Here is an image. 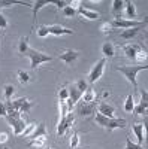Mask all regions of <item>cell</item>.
Here are the masks:
<instances>
[{
	"instance_id": "cell-10",
	"label": "cell",
	"mask_w": 148,
	"mask_h": 149,
	"mask_svg": "<svg viewBox=\"0 0 148 149\" xmlns=\"http://www.w3.org/2000/svg\"><path fill=\"white\" fill-rule=\"evenodd\" d=\"M49 34H54V36H63V34H73V30L66 29L63 26H58V24H54V26H46Z\"/></svg>"
},
{
	"instance_id": "cell-40",
	"label": "cell",
	"mask_w": 148,
	"mask_h": 149,
	"mask_svg": "<svg viewBox=\"0 0 148 149\" xmlns=\"http://www.w3.org/2000/svg\"><path fill=\"white\" fill-rule=\"evenodd\" d=\"M102 97H103V98H106V97H109V93H108V91H103V94H102Z\"/></svg>"
},
{
	"instance_id": "cell-3",
	"label": "cell",
	"mask_w": 148,
	"mask_h": 149,
	"mask_svg": "<svg viewBox=\"0 0 148 149\" xmlns=\"http://www.w3.org/2000/svg\"><path fill=\"white\" fill-rule=\"evenodd\" d=\"M148 66H120L117 70L120 73H123L124 76L127 78V81L133 85V88L136 90L138 88V82H136V74L141 72V70H147Z\"/></svg>"
},
{
	"instance_id": "cell-9",
	"label": "cell",
	"mask_w": 148,
	"mask_h": 149,
	"mask_svg": "<svg viewBox=\"0 0 148 149\" xmlns=\"http://www.w3.org/2000/svg\"><path fill=\"white\" fill-rule=\"evenodd\" d=\"M141 49H144L141 45H135V43H130V45H124L123 46V51H124L126 57L133 60L135 61V57H136V54L141 51Z\"/></svg>"
},
{
	"instance_id": "cell-42",
	"label": "cell",
	"mask_w": 148,
	"mask_h": 149,
	"mask_svg": "<svg viewBox=\"0 0 148 149\" xmlns=\"http://www.w3.org/2000/svg\"><path fill=\"white\" fill-rule=\"evenodd\" d=\"M3 149H9V148H3Z\"/></svg>"
},
{
	"instance_id": "cell-20",
	"label": "cell",
	"mask_w": 148,
	"mask_h": 149,
	"mask_svg": "<svg viewBox=\"0 0 148 149\" xmlns=\"http://www.w3.org/2000/svg\"><path fill=\"white\" fill-rule=\"evenodd\" d=\"M123 9H124V2H123V0H114L112 2V12L117 18H120V14H121Z\"/></svg>"
},
{
	"instance_id": "cell-22",
	"label": "cell",
	"mask_w": 148,
	"mask_h": 149,
	"mask_svg": "<svg viewBox=\"0 0 148 149\" xmlns=\"http://www.w3.org/2000/svg\"><path fill=\"white\" fill-rule=\"evenodd\" d=\"M27 49H29V37L26 36V37H22V39L20 40V45H18V51H20L21 54H24V55H26Z\"/></svg>"
},
{
	"instance_id": "cell-27",
	"label": "cell",
	"mask_w": 148,
	"mask_h": 149,
	"mask_svg": "<svg viewBox=\"0 0 148 149\" xmlns=\"http://www.w3.org/2000/svg\"><path fill=\"white\" fill-rule=\"evenodd\" d=\"M34 130H36V124H33V122H32V124H27L21 136H24V137H29V136H30V134H32Z\"/></svg>"
},
{
	"instance_id": "cell-13",
	"label": "cell",
	"mask_w": 148,
	"mask_h": 149,
	"mask_svg": "<svg viewBox=\"0 0 148 149\" xmlns=\"http://www.w3.org/2000/svg\"><path fill=\"white\" fill-rule=\"evenodd\" d=\"M132 130L135 131V134H136V137H138V145H142L144 140H145V125L138 122V124H135V125H132Z\"/></svg>"
},
{
	"instance_id": "cell-26",
	"label": "cell",
	"mask_w": 148,
	"mask_h": 149,
	"mask_svg": "<svg viewBox=\"0 0 148 149\" xmlns=\"http://www.w3.org/2000/svg\"><path fill=\"white\" fill-rule=\"evenodd\" d=\"M15 93V88H14V85H5V97H6V102H9L11 98H12V94Z\"/></svg>"
},
{
	"instance_id": "cell-6",
	"label": "cell",
	"mask_w": 148,
	"mask_h": 149,
	"mask_svg": "<svg viewBox=\"0 0 148 149\" xmlns=\"http://www.w3.org/2000/svg\"><path fill=\"white\" fill-rule=\"evenodd\" d=\"M105 64H106V58H100L96 63V66L91 69V72L88 73V82L90 84H94L96 81H99L103 74V69H105Z\"/></svg>"
},
{
	"instance_id": "cell-24",
	"label": "cell",
	"mask_w": 148,
	"mask_h": 149,
	"mask_svg": "<svg viewBox=\"0 0 148 149\" xmlns=\"http://www.w3.org/2000/svg\"><path fill=\"white\" fill-rule=\"evenodd\" d=\"M18 81L22 84V85H26L30 82V74L27 72H24V70H20L18 72Z\"/></svg>"
},
{
	"instance_id": "cell-41",
	"label": "cell",
	"mask_w": 148,
	"mask_h": 149,
	"mask_svg": "<svg viewBox=\"0 0 148 149\" xmlns=\"http://www.w3.org/2000/svg\"><path fill=\"white\" fill-rule=\"evenodd\" d=\"M43 149H49V148H43Z\"/></svg>"
},
{
	"instance_id": "cell-4",
	"label": "cell",
	"mask_w": 148,
	"mask_h": 149,
	"mask_svg": "<svg viewBox=\"0 0 148 149\" xmlns=\"http://www.w3.org/2000/svg\"><path fill=\"white\" fill-rule=\"evenodd\" d=\"M6 107H11V109H15L18 110L20 113H29L30 109L33 107V103L29 102V98H17V100H9L5 103Z\"/></svg>"
},
{
	"instance_id": "cell-11",
	"label": "cell",
	"mask_w": 148,
	"mask_h": 149,
	"mask_svg": "<svg viewBox=\"0 0 148 149\" xmlns=\"http://www.w3.org/2000/svg\"><path fill=\"white\" fill-rule=\"evenodd\" d=\"M78 57H79V54L76 51H72V49H67V51H65L63 54H60V60L65 61L67 66H70Z\"/></svg>"
},
{
	"instance_id": "cell-18",
	"label": "cell",
	"mask_w": 148,
	"mask_h": 149,
	"mask_svg": "<svg viewBox=\"0 0 148 149\" xmlns=\"http://www.w3.org/2000/svg\"><path fill=\"white\" fill-rule=\"evenodd\" d=\"M49 3H54V2H49V0H38V2L33 3L32 9H33V18H34V21H36V15H38V12H39L43 6H46V5H49Z\"/></svg>"
},
{
	"instance_id": "cell-28",
	"label": "cell",
	"mask_w": 148,
	"mask_h": 149,
	"mask_svg": "<svg viewBox=\"0 0 148 149\" xmlns=\"http://www.w3.org/2000/svg\"><path fill=\"white\" fill-rule=\"evenodd\" d=\"M145 60H147V51H145V49H141V51L136 54V57H135V61H138V63H144Z\"/></svg>"
},
{
	"instance_id": "cell-2",
	"label": "cell",
	"mask_w": 148,
	"mask_h": 149,
	"mask_svg": "<svg viewBox=\"0 0 148 149\" xmlns=\"http://www.w3.org/2000/svg\"><path fill=\"white\" fill-rule=\"evenodd\" d=\"M26 55L30 58V67H32V69H38L42 63H48V61L53 60L51 55L43 54V52L38 51V49H34V48H29L27 52H26Z\"/></svg>"
},
{
	"instance_id": "cell-36",
	"label": "cell",
	"mask_w": 148,
	"mask_h": 149,
	"mask_svg": "<svg viewBox=\"0 0 148 149\" xmlns=\"http://www.w3.org/2000/svg\"><path fill=\"white\" fill-rule=\"evenodd\" d=\"M0 27H2V29H6L8 27V21H6V18L2 14H0Z\"/></svg>"
},
{
	"instance_id": "cell-19",
	"label": "cell",
	"mask_w": 148,
	"mask_h": 149,
	"mask_svg": "<svg viewBox=\"0 0 148 149\" xmlns=\"http://www.w3.org/2000/svg\"><path fill=\"white\" fill-rule=\"evenodd\" d=\"M102 54H103L105 57H112V55L115 54L114 45L111 43V42H105V43L102 45Z\"/></svg>"
},
{
	"instance_id": "cell-30",
	"label": "cell",
	"mask_w": 148,
	"mask_h": 149,
	"mask_svg": "<svg viewBox=\"0 0 148 149\" xmlns=\"http://www.w3.org/2000/svg\"><path fill=\"white\" fill-rule=\"evenodd\" d=\"M78 145H79V136H78V133H73L72 139H70V148L75 149V148H78Z\"/></svg>"
},
{
	"instance_id": "cell-35",
	"label": "cell",
	"mask_w": 148,
	"mask_h": 149,
	"mask_svg": "<svg viewBox=\"0 0 148 149\" xmlns=\"http://www.w3.org/2000/svg\"><path fill=\"white\" fill-rule=\"evenodd\" d=\"M6 113H8V110H6V104L0 102V118L6 116Z\"/></svg>"
},
{
	"instance_id": "cell-25",
	"label": "cell",
	"mask_w": 148,
	"mask_h": 149,
	"mask_svg": "<svg viewBox=\"0 0 148 149\" xmlns=\"http://www.w3.org/2000/svg\"><path fill=\"white\" fill-rule=\"evenodd\" d=\"M29 146H32V148H43L45 146V137H38V139H33L32 142H30V145Z\"/></svg>"
},
{
	"instance_id": "cell-1",
	"label": "cell",
	"mask_w": 148,
	"mask_h": 149,
	"mask_svg": "<svg viewBox=\"0 0 148 149\" xmlns=\"http://www.w3.org/2000/svg\"><path fill=\"white\" fill-rule=\"evenodd\" d=\"M96 122L100 127L106 128L108 131H112L115 128H124L126 124H127V121L123 119V118H106V116L100 115L99 112L96 113Z\"/></svg>"
},
{
	"instance_id": "cell-7",
	"label": "cell",
	"mask_w": 148,
	"mask_h": 149,
	"mask_svg": "<svg viewBox=\"0 0 148 149\" xmlns=\"http://www.w3.org/2000/svg\"><path fill=\"white\" fill-rule=\"evenodd\" d=\"M96 109H97V106H96L94 102H91V103H85V102L76 103V113L79 116H88V115L94 113Z\"/></svg>"
},
{
	"instance_id": "cell-38",
	"label": "cell",
	"mask_w": 148,
	"mask_h": 149,
	"mask_svg": "<svg viewBox=\"0 0 148 149\" xmlns=\"http://www.w3.org/2000/svg\"><path fill=\"white\" fill-rule=\"evenodd\" d=\"M111 29H112V27H111V24H109V22H105V24H102V27H100V30H102L103 33H108Z\"/></svg>"
},
{
	"instance_id": "cell-8",
	"label": "cell",
	"mask_w": 148,
	"mask_h": 149,
	"mask_svg": "<svg viewBox=\"0 0 148 149\" xmlns=\"http://www.w3.org/2000/svg\"><path fill=\"white\" fill-rule=\"evenodd\" d=\"M148 109V102H147V91H141V102L138 103V106L133 107V113L135 115H145Z\"/></svg>"
},
{
	"instance_id": "cell-31",
	"label": "cell",
	"mask_w": 148,
	"mask_h": 149,
	"mask_svg": "<svg viewBox=\"0 0 148 149\" xmlns=\"http://www.w3.org/2000/svg\"><path fill=\"white\" fill-rule=\"evenodd\" d=\"M63 14H65V17H75L78 12H76V9H73L72 6H66L63 9Z\"/></svg>"
},
{
	"instance_id": "cell-37",
	"label": "cell",
	"mask_w": 148,
	"mask_h": 149,
	"mask_svg": "<svg viewBox=\"0 0 148 149\" xmlns=\"http://www.w3.org/2000/svg\"><path fill=\"white\" fill-rule=\"evenodd\" d=\"M54 5L58 6V8H61V9H65L66 6H69V2H65V0H61V2H54Z\"/></svg>"
},
{
	"instance_id": "cell-17",
	"label": "cell",
	"mask_w": 148,
	"mask_h": 149,
	"mask_svg": "<svg viewBox=\"0 0 148 149\" xmlns=\"http://www.w3.org/2000/svg\"><path fill=\"white\" fill-rule=\"evenodd\" d=\"M124 9H126V15L127 18H130L132 21H135V18H136V6H135L133 2H124Z\"/></svg>"
},
{
	"instance_id": "cell-21",
	"label": "cell",
	"mask_w": 148,
	"mask_h": 149,
	"mask_svg": "<svg viewBox=\"0 0 148 149\" xmlns=\"http://www.w3.org/2000/svg\"><path fill=\"white\" fill-rule=\"evenodd\" d=\"M82 102H85V103H91V102H94L96 100V93H94V90L93 88H87L84 91V94H82Z\"/></svg>"
},
{
	"instance_id": "cell-15",
	"label": "cell",
	"mask_w": 148,
	"mask_h": 149,
	"mask_svg": "<svg viewBox=\"0 0 148 149\" xmlns=\"http://www.w3.org/2000/svg\"><path fill=\"white\" fill-rule=\"evenodd\" d=\"M46 134H48V131H46V127H45V124L43 122H41V124H38L36 125V130L29 136L30 139H38V137H46Z\"/></svg>"
},
{
	"instance_id": "cell-12",
	"label": "cell",
	"mask_w": 148,
	"mask_h": 149,
	"mask_svg": "<svg viewBox=\"0 0 148 149\" xmlns=\"http://www.w3.org/2000/svg\"><path fill=\"white\" fill-rule=\"evenodd\" d=\"M97 112L100 115L106 116V118H114V107L111 104H108V103H105V102H102L97 106Z\"/></svg>"
},
{
	"instance_id": "cell-14",
	"label": "cell",
	"mask_w": 148,
	"mask_h": 149,
	"mask_svg": "<svg viewBox=\"0 0 148 149\" xmlns=\"http://www.w3.org/2000/svg\"><path fill=\"white\" fill-rule=\"evenodd\" d=\"M76 12L78 14H81L84 18H87V19H91V21H94V19H99V12H96V10H90V9H87V8H84V6H79L78 9H76Z\"/></svg>"
},
{
	"instance_id": "cell-5",
	"label": "cell",
	"mask_w": 148,
	"mask_h": 149,
	"mask_svg": "<svg viewBox=\"0 0 148 149\" xmlns=\"http://www.w3.org/2000/svg\"><path fill=\"white\" fill-rule=\"evenodd\" d=\"M111 27L114 29H123V30H127V29H133V27H142L147 24V19L144 21H132V19H123V18H115L112 22H109Z\"/></svg>"
},
{
	"instance_id": "cell-23",
	"label": "cell",
	"mask_w": 148,
	"mask_h": 149,
	"mask_svg": "<svg viewBox=\"0 0 148 149\" xmlns=\"http://www.w3.org/2000/svg\"><path fill=\"white\" fill-rule=\"evenodd\" d=\"M135 107V100H133V95L129 94L127 98H126V102H124V110L126 112H132Z\"/></svg>"
},
{
	"instance_id": "cell-34",
	"label": "cell",
	"mask_w": 148,
	"mask_h": 149,
	"mask_svg": "<svg viewBox=\"0 0 148 149\" xmlns=\"http://www.w3.org/2000/svg\"><path fill=\"white\" fill-rule=\"evenodd\" d=\"M48 34H49L48 27H46V26H41L39 30H38V36H39V37H45V36H48Z\"/></svg>"
},
{
	"instance_id": "cell-39",
	"label": "cell",
	"mask_w": 148,
	"mask_h": 149,
	"mask_svg": "<svg viewBox=\"0 0 148 149\" xmlns=\"http://www.w3.org/2000/svg\"><path fill=\"white\" fill-rule=\"evenodd\" d=\"M8 140V134L6 133H0V143H5Z\"/></svg>"
},
{
	"instance_id": "cell-33",
	"label": "cell",
	"mask_w": 148,
	"mask_h": 149,
	"mask_svg": "<svg viewBox=\"0 0 148 149\" xmlns=\"http://www.w3.org/2000/svg\"><path fill=\"white\" fill-rule=\"evenodd\" d=\"M69 98V90L67 88H61L60 90V102H66Z\"/></svg>"
},
{
	"instance_id": "cell-16",
	"label": "cell",
	"mask_w": 148,
	"mask_h": 149,
	"mask_svg": "<svg viewBox=\"0 0 148 149\" xmlns=\"http://www.w3.org/2000/svg\"><path fill=\"white\" fill-rule=\"evenodd\" d=\"M144 27V26H142ZM142 27H133V29H127V30H123L121 33H120V37L121 39H133L135 36H136L138 33H139V30H142Z\"/></svg>"
},
{
	"instance_id": "cell-29",
	"label": "cell",
	"mask_w": 148,
	"mask_h": 149,
	"mask_svg": "<svg viewBox=\"0 0 148 149\" xmlns=\"http://www.w3.org/2000/svg\"><path fill=\"white\" fill-rule=\"evenodd\" d=\"M75 85H76V88H78L82 94H84V91H85V90L88 88V86H87V81H85V79H79L78 82H75Z\"/></svg>"
},
{
	"instance_id": "cell-32",
	"label": "cell",
	"mask_w": 148,
	"mask_h": 149,
	"mask_svg": "<svg viewBox=\"0 0 148 149\" xmlns=\"http://www.w3.org/2000/svg\"><path fill=\"white\" fill-rule=\"evenodd\" d=\"M126 149H144L142 145H138V143H133L130 137H127V142H126Z\"/></svg>"
}]
</instances>
